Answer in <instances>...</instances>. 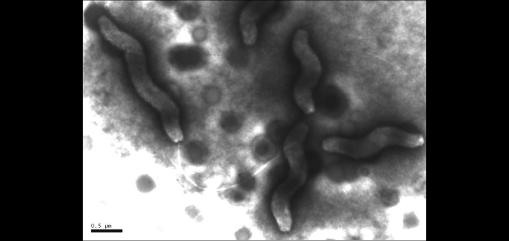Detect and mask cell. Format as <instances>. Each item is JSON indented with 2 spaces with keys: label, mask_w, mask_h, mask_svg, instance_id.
<instances>
[{
  "label": "cell",
  "mask_w": 509,
  "mask_h": 241,
  "mask_svg": "<svg viewBox=\"0 0 509 241\" xmlns=\"http://www.w3.org/2000/svg\"><path fill=\"white\" fill-rule=\"evenodd\" d=\"M292 50L301 66V73L294 89V97L300 109L306 114L315 112L313 92L322 73L320 61L308 41V32L299 29L295 33Z\"/></svg>",
  "instance_id": "3957f363"
},
{
  "label": "cell",
  "mask_w": 509,
  "mask_h": 241,
  "mask_svg": "<svg viewBox=\"0 0 509 241\" xmlns=\"http://www.w3.org/2000/svg\"><path fill=\"white\" fill-rule=\"evenodd\" d=\"M268 1H253L242 10L239 18V25L244 43L252 45L258 35L257 23L259 19L271 6Z\"/></svg>",
  "instance_id": "8992f818"
},
{
  "label": "cell",
  "mask_w": 509,
  "mask_h": 241,
  "mask_svg": "<svg viewBox=\"0 0 509 241\" xmlns=\"http://www.w3.org/2000/svg\"><path fill=\"white\" fill-rule=\"evenodd\" d=\"M135 186L140 193L147 194L153 191L156 188L157 185L150 175L142 174L136 180Z\"/></svg>",
  "instance_id": "ba28073f"
},
{
  "label": "cell",
  "mask_w": 509,
  "mask_h": 241,
  "mask_svg": "<svg viewBox=\"0 0 509 241\" xmlns=\"http://www.w3.org/2000/svg\"><path fill=\"white\" fill-rule=\"evenodd\" d=\"M248 153L254 163L264 167L269 165L275 160L277 148L274 139L268 134L258 133L252 137Z\"/></svg>",
  "instance_id": "52a82bcc"
},
{
  "label": "cell",
  "mask_w": 509,
  "mask_h": 241,
  "mask_svg": "<svg viewBox=\"0 0 509 241\" xmlns=\"http://www.w3.org/2000/svg\"><path fill=\"white\" fill-rule=\"evenodd\" d=\"M97 23L102 37L125 54L144 52L141 44L136 38L119 28L107 16L101 15L98 18Z\"/></svg>",
  "instance_id": "5b68a950"
},
{
  "label": "cell",
  "mask_w": 509,
  "mask_h": 241,
  "mask_svg": "<svg viewBox=\"0 0 509 241\" xmlns=\"http://www.w3.org/2000/svg\"><path fill=\"white\" fill-rule=\"evenodd\" d=\"M424 136L393 126L375 128L367 135L358 139L332 136L323 140V149L330 153L356 159L369 157L391 146L417 148L424 145Z\"/></svg>",
  "instance_id": "7a4b0ae2"
},
{
  "label": "cell",
  "mask_w": 509,
  "mask_h": 241,
  "mask_svg": "<svg viewBox=\"0 0 509 241\" xmlns=\"http://www.w3.org/2000/svg\"><path fill=\"white\" fill-rule=\"evenodd\" d=\"M125 58L133 87L139 96L159 113L168 136L174 142L182 141L179 109L173 99L159 87L150 76L144 52L126 53Z\"/></svg>",
  "instance_id": "6da1fadb"
},
{
  "label": "cell",
  "mask_w": 509,
  "mask_h": 241,
  "mask_svg": "<svg viewBox=\"0 0 509 241\" xmlns=\"http://www.w3.org/2000/svg\"><path fill=\"white\" fill-rule=\"evenodd\" d=\"M214 124L221 135L236 137L253 131L261 123L244 112L234 108L221 109L216 114Z\"/></svg>",
  "instance_id": "277c9868"
}]
</instances>
